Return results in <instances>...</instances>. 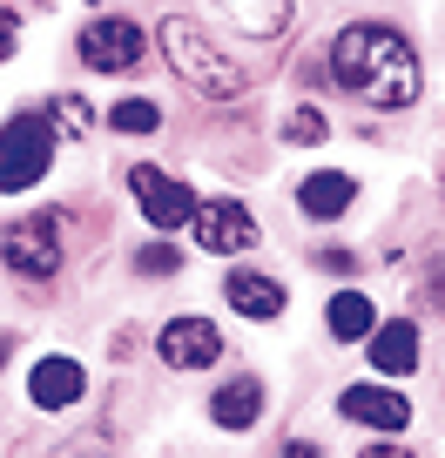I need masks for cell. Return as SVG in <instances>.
<instances>
[{
    "instance_id": "30bf717a",
    "label": "cell",
    "mask_w": 445,
    "mask_h": 458,
    "mask_svg": "<svg viewBox=\"0 0 445 458\" xmlns=\"http://www.w3.org/2000/svg\"><path fill=\"white\" fill-rule=\"evenodd\" d=\"M223 297H230L236 317H250V324H270V317H284V284L263 270H230V284H223Z\"/></svg>"
},
{
    "instance_id": "603a6c76",
    "label": "cell",
    "mask_w": 445,
    "mask_h": 458,
    "mask_svg": "<svg viewBox=\"0 0 445 458\" xmlns=\"http://www.w3.org/2000/svg\"><path fill=\"white\" fill-rule=\"evenodd\" d=\"M364 458H418V452H405V445H372Z\"/></svg>"
},
{
    "instance_id": "d6986e66",
    "label": "cell",
    "mask_w": 445,
    "mask_h": 458,
    "mask_svg": "<svg viewBox=\"0 0 445 458\" xmlns=\"http://www.w3.org/2000/svg\"><path fill=\"white\" fill-rule=\"evenodd\" d=\"M284 135H290V142H324L330 122H324V108H297V114L284 122Z\"/></svg>"
},
{
    "instance_id": "52a82bcc",
    "label": "cell",
    "mask_w": 445,
    "mask_h": 458,
    "mask_svg": "<svg viewBox=\"0 0 445 458\" xmlns=\"http://www.w3.org/2000/svg\"><path fill=\"white\" fill-rule=\"evenodd\" d=\"M189 229H196V250H210V257H236L257 243V216L244 202H196Z\"/></svg>"
},
{
    "instance_id": "8fae6325",
    "label": "cell",
    "mask_w": 445,
    "mask_h": 458,
    "mask_svg": "<svg viewBox=\"0 0 445 458\" xmlns=\"http://www.w3.org/2000/svg\"><path fill=\"white\" fill-rule=\"evenodd\" d=\"M28 391H34L41 411H68V404L88 391V371L74 358H41V364H34V377H28Z\"/></svg>"
},
{
    "instance_id": "e0dca14e",
    "label": "cell",
    "mask_w": 445,
    "mask_h": 458,
    "mask_svg": "<svg viewBox=\"0 0 445 458\" xmlns=\"http://www.w3.org/2000/svg\"><path fill=\"white\" fill-rule=\"evenodd\" d=\"M108 129H116V135H156L162 108H156V101H116V108H108Z\"/></svg>"
},
{
    "instance_id": "277c9868",
    "label": "cell",
    "mask_w": 445,
    "mask_h": 458,
    "mask_svg": "<svg viewBox=\"0 0 445 458\" xmlns=\"http://www.w3.org/2000/svg\"><path fill=\"white\" fill-rule=\"evenodd\" d=\"M61 229H68L61 209H41V216H28V223H7L0 229V263L14 276H28V284H47V276L61 270Z\"/></svg>"
},
{
    "instance_id": "6da1fadb",
    "label": "cell",
    "mask_w": 445,
    "mask_h": 458,
    "mask_svg": "<svg viewBox=\"0 0 445 458\" xmlns=\"http://www.w3.org/2000/svg\"><path fill=\"white\" fill-rule=\"evenodd\" d=\"M324 68H330L338 88H351V95L372 101V108H412L418 88H425L412 41H405L398 28H385V21H351V28L330 41Z\"/></svg>"
},
{
    "instance_id": "5bb4252c",
    "label": "cell",
    "mask_w": 445,
    "mask_h": 458,
    "mask_svg": "<svg viewBox=\"0 0 445 458\" xmlns=\"http://www.w3.org/2000/svg\"><path fill=\"white\" fill-rule=\"evenodd\" d=\"M210 418L223 431H250L263 418V385H257V377H230V385L210 398Z\"/></svg>"
},
{
    "instance_id": "7a4b0ae2",
    "label": "cell",
    "mask_w": 445,
    "mask_h": 458,
    "mask_svg": "<svg viewBox=\"0 0 445 458\" xmlns=\"http://www.w3.org/2000/svg\"><path fill=\"white\" fill-rule=\"evenodd\" d=\"M162 55H169V68L183 74L202 101H244V95H250V74L236 68V61L210 41V28H202V21H189V14H169V21H162Z\"/></svg>"
},
{
    "instance_id": "9c48e42d",
    "label": "cell",
    "mask_w": 445,
    "mask_h": 458,
    "mask_svg": "<svg viewBox=\"0 0 445 458\" xmlns=\"http://www.w3.org/2000/svg\"><path fill=\"white\" fill-rule=\"evenodd\" d=\"M338 411L372 425V431H405L412 425V398H398V391H385V385H351L345 398H338Z\"/></svg>"
},
{
    "instance_id": "ffe728a7",
    "label": "cell",
    "mask_w": 445,
    "mask_h": 458,
    "mask_svg": "<svg viewBox=\"0 0 445 458\" xmlns=\"http://www.w3.org/2000/svg\"><path fill=\"white\" fill-rule=\"evenodd\" d=\"M175 263H183V257H175L169 243H156V250H142V257H135V270H142V276H169Z\"/></svg>"
},
{
    "instance_id": "44dd1931",
    "label": "cell",
    "mask_w": 445,
    "mask_h": 458,
    "mask_svg": "<svg viewBox=\"0 0 445 458\" xmlns=\"http://www.w3.org/2000/svg\"><path fill=\"white\" fill-rule=\"evenodd\" d=\"M14 41H21V21H14V7H0V61L14 55Z\"/></svg>"
},
{
    "instance_id": "8992f818",
    "label": "cell",
    "mask_w": 445,
    "mask_h": 458,
    "mask_svg": "<svg viewBox=\"0 0 445 458\" xmlns=\"http://www.w3.org/2000/svg\"><path fill=\"white\" fill-rule=\"evenodd\" d=\"M156 358L169 364V371H210V364L223 358V330H216L210 317H175V324H162Z\"/></svg>"
},
{
    "instance_id": "4fadbf2b",
    "label": "cell",
    "mask_w": 445,
    "mask_h": 458,
    "mask_svg": "<svg viewBox=\"0 0 445 458\" xmlns=\"http://www.w3.org/2000/svg\"><path fill=\"white\" fill-rule=\"evenodd\" d=\"M297 202H304V216H317V223H330V216H345L351 202H358V182H351L345 169H317V175H304Z\"/></svg>"
},
{
    "instance_id": "5b68a950",
    "label": "cell",
    "mask_w": 445,
    "mask_h": 458,
    "mask_svg": "<svg viewBox=\"0 0 445 458\" xmlns=\"http://www.w3.org/2000/svg\"><path fill=\"white\" fill-rule=\"evenodd\" d=\"M74 55L88 61L95 74H129L135 61L149 55V34H142V21H122V14H101V21H88L81 28V41H74Z\"/></svg>"
},
{
    "instance_id": "cb8c5ba5",
    "label": "cell",
    "mask_w": 445,
    "mask_h": 458,
    "mask_svg": "<svg viewBox=\"0 0 445 458\" xmlns=\"http://www.w3.org/2000/svg\"><path fill=\"white\" fill-rule=\"evenodd\" d=\"M0 364H7V337H0Z\"/></svg>"
},
{
    "instance_id": "ac0fdd59",
    "label": "cell",
    "mask_w": 445,
    "mask_h": 458,
    "mask_svg": "<svg viewBox=\"0 0 445 458\" xmlns=\"http://www.w3.org/2000/svg\"><path fill=\"white\" fill-rule=\"evenodd\" d=\"M47 122H61L55 135H68V142H74V135H88V101L81 95H61L55 108H47Z\"/></svg>"
},
{
    "instance_id": "7c38bea8",
    "label": "cell",
    "mask_w": 445,
    "mask_h": 458,
    "mask_svg": "<svg viewBox=\"0 0 445 458\" xmlns=\"http://www.w3.org/2000/svg\"><path fill=\"white\" fill-rule=\"evenodd\" d=\"M372 364L378 371H391V377H405V371H418V324H405V317H391V324H372Z\"/></svg>"
},
{
    "instance_id": "3957f363",
    "label": "cell",
    "mask_w": 445,
    "mask_h": 458,
    "mask_svg": "<svg viewBox=\"0 0 445 458\" xmlns=\"http://www.w3.org/2000/svg\"><path fill=\"white\" fill-rule=\"evenodd\" d=\"M55 162V122L47 114H14L0 129V196H21L34 189Z\"/></svg>"
},
{
    "instance_id": "9a60e30c",
    "label": "cell",
    "mask_w": 445,
    "mask_h": 458,
    "mask_svg": "<svg viewBox=\"0 0 445 458\" xmlns=\"http://www.w3.org/2000/svg\"><path fill=\"white\" fill-rule=\"evenodd\" d=\"M216 14L230 21V28H244V34L277 41V34L290 28V0H216Z\"/></svg>"
},
{
    "instance_id": "2e32d148",
    "label": "cell",
    "mask_w": 445,
    "mask_h": 458,
    "mask_svg": "<svg viewBox=\"0 0 445 458\" xmlns=\"http://www.w3.org/2000/svg\"><path fill=\"white\" fill-rule=\"evenodd\" d=\"M372 297H364V290H338V297H330V337L338 344H358V337H372Z\"/></svg>"
},
{
    "instance_id": "ba28073f",
    "label": "cell",
    "mask_w": 445,
    "mask_h": 458,
    "mask_svg": "<svg viewBox=\"0 0 445 458\" xmlns=\"http://www.w3.org/2000/svg\"><path fill=\"white\" fill-rule=\"evenodd\" d=\"M129 189H135V209L149 216L156 229H183L189 216H196V196H189V182H175V175H162V169H129Z\"/></svg>"
},
{
    "instance_id": "7402d4cb",
    "label": "cell",
    "mask_w": 445,
    "mask_h": 458,
    "mask_svg": "<svg viewBox=\"0 0 445 458\" xmlns=\"http://www.w3.org/2000/svg\"><path fill=\"white\" fill-rule=\"evenodd\" d=\"M284 458H324V445H311V438H290V445H284Z\"/></svg>"
}]
</instances>
